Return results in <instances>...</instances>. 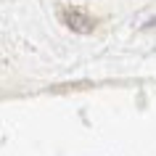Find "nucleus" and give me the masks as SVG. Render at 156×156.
<instances>
[{"mask_svg": "<svg viewBox=\"0 0 156 156\" xmlns=\"http://www.w3.org/2000/svg\"><path fill=\"white\" fill-rule=\"evenodd\" d=\"M64 19H66V24L72 27V29H82V32H85V29H90V21H87L82 13H77V11H66Z\"/></svg>", "mask_w": 156, "mask_h": 156, "instance_id": "1", "label": "nucleus"}, {"mask_svg": "<svg viewBox=\"0 0 156 156\" xmlns=\"http://www.w3.org/2000/svg\"><path fill=\"white\" fill-rule=\"evenodd\" d=\"M148 27H156V19H151V21H148Z\"/></svg>", "mask_w": 156, "mask_h": 156, "instance_id": "2", "label": "nucleus"}]
</instances>
